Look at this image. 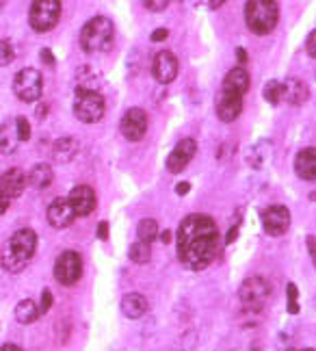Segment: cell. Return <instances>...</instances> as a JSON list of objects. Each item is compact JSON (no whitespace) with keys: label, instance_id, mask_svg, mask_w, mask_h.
<instances>
[{"label":"cell","instance_id":"cell-1","mask_svg":"<svg viewBox=\"0 0 316 351\" xmlns=\"http://www.w3.org/2000/svg\"><path fill=\"white\" fill-rule=\"evenodd\" d=\"M175 245L180 263L191 271H202L217 258L219 252V228L215 219L199 213L189 215L178 226Z\"/></svg>","mask_w":316,"mask_h":351},{"label":"cell","instance_id":"cell-2","mask_svg":"<svg viewBox=\"0 0 316 351\" xmlns=\"http://www.w3.org/2000/svg\"><path fill=\"white\" fill-rule=\"evenodd\" d=\"M37 250V234L29 228H22L16 234H11L0 252V265L9 274H20L22 269L33 261Z\"/></svg>","mask_w":316,"mask_h":351},{"label":"cell","instance_id":"cell-3","mask_svg":"<svg viewBox=\"0 0 316 351\" xmlns=\"http://www.w3.org/2000/svg\"><path fill=\"white\" fill-rule=\"evenodd\" d=\"M115 42V26L108 18H91L80 31V48L87 55H98V52H108Z\"/></svg>","mask_w":316,"mask_h":351},{"label":"cell","instance_id":"cell-4","mask_svg":"<svg viewBox=\"0 0 316 351\" xmlns=\"http://www.w3.org/2000/svg\"><path fill=\"white\" fill-rule=\"evenodd\" d=\"M280 9L271 0H250L245 5V22L256 35H269L278 26Z\"/></svg>","mask_w":316,"mask_h":351},{"label":"cell","instance_id":"cell-5","mask_svg":"<svg viewBox=\"0 0 316 351\" xmlns=\"http://www.w3.org/2000/svg\"><path fill=\"white\" fill-rule=\"evenodd\" d=\"M106 104L98 89H76L74 98V115L85 124H95L104 117Z\"/></svg>","mask_w":316,"mask_h":351},{"label":"cell","instance_id":"cell-6","mask_svg":"<svg viewBox=\"0 0 316 351\" xmlns=\"http://www.w3.org/2000/svg\"><path fill=\"white\" fill-rule=\"evenodd\" d=\"M61 18V3L59 0H35L29 11V22L33 31L48 33L57 26Z\"/></svg>","mask_w":316,"mask_h":351},{"label":"cell","instance_id":"cell-7","mask_svg":"<svg viewBox=\"0 0 316 351\" xmlns=\"http://www.w3.org/2000/svg\"><path fill=\"white\" fill-rule=\"evenodd\" d=\"M13 93L22 102H37L44 93V76L35 67H24L13 78Z\"/></svg>","mask_w":316,"mask_h":351},{"label":"cell","instance_id":"cell-8","mask_svg":"<svg viewBox=\"0 0 316 351\" xmlns=\"http://www.w3.org/2000/svg\"><path fill=\"white\" fill-rule=\"evenodd\" d=\"M269 295H271V285L260 276L247 278L239 291V297H241L245 310H263L269 300Z\"/></svg>","mask_w":316,"mask_h":351},{"label":"cell","instance_id":"cell-9","mask_svg":"<svg viewBox=\"0 0 316 351\" xmlns=\"http://www.w3.org/2000/svg\"><path fill=\"white\" fill-rule=\"evenodd\" d=\"M82 276V258L80 254L74 250H65L57 263H54V278L57 282H61L63 287H72L80 280Z\"/></svg>","mask_w":316,"mask_h":351},{"label":"cell","instance_id":"cell-10","mask_svg":"<svg viewBox=\"0 0 316 351\" xmlns=\"http://www.w3.org/2000/svg\"><path fill=\"white\" fill-rule=\"evenodd\" d=\"M119 130L128 141H141L147 132V113L143 109H139V106L128 109L121 117Z\"/></svg>","mask_w":316,"mask_h":351},{"label":"cell","instance_id":"cell-11","mask_svg":"<svg viewBox=\"0 0 316 351\" xmlns=\"http://www.w3.org/2000/svg\"><path fill=\"white\" fill-rule=\"evenodd\" d=\"M263 228L269 237H282L291 228V210L282 204L269 206L263 210Z\"/></svg>","mask_w":316,"mask_h":351},{"label":"cell","instance_id":"cell-12","mask_svg":"<svg viewBox=\"0 0 316 351\" xmlns=\"http://www.w3.org/2000/svg\"><path fill=\"white\" fill-rule=\"evenodd\" d=\"M195 152H197V141L195 139H182V141H178V145L173 147L169 158H167V169L171 173H180L191 163V158L195 156Z\"/></svg>","mask_w":316,"mask_h":351},{"label":"cell","instance_id":"cell-13","mask_svg":"<svg viewBox=\"0 0 316 351\" xmlns=\"http://www.w3.org/2000/svg\"><path fill=\"white\" fill-rule=\"evenodd\" d=\"M217 117L230 124V121L239 119L241 111H243V96H236V93H230V91H219L217 96Z\"/></svg>","mask_w":316,"mask_h":351},{"label":"cell","instance_id":"cell-14","mask_svg":"<svg viewBox=\"0 0 316 351\" xmlns=\"http://www.w3.org/2000/svg\"><path fill=\"white\" fill-rule=\"evenodd\" d=\"M152 74L160 85L171 83V80L178 76V59H175L173 52H169V50L158 52V55L154 57V63H152Z\"/></svg>","mask_w":316,"mask_h":351},{"label":"cell","instance_id":"cell-15","mask_svg":"<svg viewBox=\"0 0 316 351\" xmlns=\"http://www.w3.org/2000/svg\"><path fill=\"white\" fill-rule=\"evenodd\" d=\"M67 202H70V206H72L76 217H87V215L93 213V208H95V193H93L91 186L78 184V186L72 189V193H70V197H67Z\"/></svg>","mask_w":316,"mask_h":351},{"label":"cell","instance_id":"cell-16","mask_svg":"<svg viewBox=\"0 0 316 351\" xmlns=\"http://www.w3.org/2000/svg\"><path fill=\"white\" fill-rule=\"evenodd\" d=\"M76 219V215L70 206V202H67V197H57V199H52L50 202V206H48V221L52 228H67V226H72Z\"/></svg>","mask_w":316,"mask_h":351},{"label":"cell","instance_id":"cell-17","mask_svg":"<svg viewBox=\"0 0 316 351\" xmlns=\"http://www.w3.org/2000/svg\"><path fill=\"white\" fill-rule=\"evenodd\" d=\"M26 186V173L22 169H9L5 171L3 176H0V193H3L5 197L13 199V197H20L22 191Z\"/></svg>","mask_w":316,"mask_h":351},{"label":"cell","instance_id":"cell-18","mask_svg":"<svg viewBox=\"0 0 316 351\" xmlns=\"http://www.w3.org/2000/svg\"><path fill=\"white\" fill-rule=\"evenodd\" d=\"M282 100L288 104H304L308 100V85L301 78H286L282 80Z\"/></svg>","mask_w":316,"mask_h":351},{"label":"cell","instance_id":"cell-19","mask_svg":"<svg viewBox=\"0 0 316 351\" xmlns=\"http://www.w3.org/2000/svg\"><path fill=\"white\" fill-rule=\"evenodd\" d=\"M221 89L236 93V96H243V93L250 89V72H247L245 67H232L223 78Z\"/></svg>","mask_w":316,"mask_h":351},{"label":"cell","instance_id":"cell-20","mask_svg":"<svg viewBox=\"0 0 316 351\" xmlns=\"http://www.w3.org/2000/svg\"><path fill=\"white\" fill-rule=\"evenodd\" d=\"M295 171L301 180H314L316 178V150L314 147H306L301 150L295 158Z\"/></svg>","mask_w":316,"mask_h":351},{"label":"cell","instance_id":"cell-21","mask_svg":"<svg viewBox=\"0 0 316 351\" xmlns=\"http://www.w3.org/2000/svg\"><path fill=\"white\" fill-rule=\"evenodd\" d=\"M147 308L149 304L141 293H128V295H123V300H121V313L128 319L143 317L147 313Z\"/></svg>","mask_w":316,"mask_h":351},{"label":"cell","instance_id":"cell-22","mask_svg":"<svg viewBox=\"0 0 316 351\" xmlns=\"http://www.w3.org/2000/svg\"><path fill=\"white\" fill-rule=\"evenodd\" d=\"M54 180V173H52V167L46 165V163H37L31 167L29 176H26V182H29L33 189H37V191H44V189H48Z\"/></svg>","mask_w":316,"mask_h":351},{"label":"cell","instance_id":"cell-23","mask_svg":"<svg viewBox=\"0 0 316 351\" xmlns=\"http://www.w3.org/2000/svg\"><path fill=\"white\" fill-rule=\"evenodd\" d=\"M78 150H80V143L74 137H63L59 141H54L52 154H54V160H59V163H70L78 154Z\"/></svg>","mask_w":316,"mask_h":351},{"label":"cell","instance_id":"cell-24","mask_svg":"<svg viewBox=\"0 0 316 351\" xmlns=\"http://www.w3.org/2000/svg\"><path fill=\"white\" fill-rule=\"evenodd\" d=\"M20 139L16 134V126L5 121V124H0V154H13L16 152Z\"/></svg>","mask_w":316,"mask_h":351},{"label":"cell","instance_id":"cell-25","mask_svg":"<svg viewBox=\"0 0 316 351\" xmlns=\"http://www.w3.org/2000/svg\"><path fill=\"white\" fill-rule=\"evenodd\" d=\"M39 317V308L33 300H22L18 306H16V319L22 323V326H31L35 323Z\"/></svg>","mask_w":316,"mask_h":351},{"label":"cell","instance_id":"cell-26","mask_svg":"<svg viewBox=\"0 0 316 351\" xmlns=\"http://www.w3.org/2000/svg\"><path fill=\"white\" fill-rule=\"evenodd\" d=\"M136 234H139V241L152 243L158 237V223L154 219H141L136 226Z\"/></svg>","mask_w":316,"mask_h":351},{"label":"cell","instance_id":"cell-27","mask_svg":"<svg viewBox=\"0 0 316 351\" xmlns=\"http://www.w3.org/2000/svg\"><path fill=\"white\" fill-rule=\"evenodd\" d=\"M149 258H152V247H149V243L136 241L134 245L130 247V261L145 265V263H149Z\"/></svg>","mask_w":316,"mask_h":351},{"label":"cell","instance_id":"cell-28","mask_svg":"<svg viewBox=\"0 0 316 351\" xmlns=\"http://www.w3.org/2000/svg\"><path fill=\"white\" fill-rule=\"evenodd\" d=\"M263 96H265V100L271 102V104L282 102V80H269V83L265 85Z\"/></svg>","mask_w":316,"mask_h":351},{"label":"cell","instance_id":"cell-29","mask_svg":"<svg viewBox=\"0 0 316 351\" xmlns=\"http://www.w3.org/2000/svg\"><path fill=\"white\" fill-rule=\"evenodd\" d=\"M286 297H288V304H286L288 313L297 315L299 313V291H297V285H293V282L286 287Z\"/></svg>","mask_w":316,"mask_h":351},{"label":"cell","instance_id":"cell-30","mask_svg":"<svg viewBox=\"0 0 316 351\" xmlns=\"http://www.w3.org/2000/svg\"><path fill=\"white\" fill-rule=\"evenodd\" d=\"M13 57H16V50H13L11 42H7V39H0V67H5L13 61Z\"/></svg>","mask_w":316,"mask_h":351},{"label":"cell","instance_id":"cell-31","mask_svg":"<svg viewBox=\"0 0 316 351\" xmlns=\"http://www.w3.org/2000/svg\"><path fill=\"white\" fill-rule=\"evenodd\" d=\"M16 134L20 141H29L31 139V124L26 117H18L16 119Z\"/></svg>","mask_w":316,"mask_h":351},{"label":"cell","instance_id":"cell-32","mask_svg":"<svg viewBox=\"0 0 316 351\" xmlns=\"http://www.w3.org/2000/svg\"><path fill=\"white\" fill-rule=\"evenodd\" d=\"M52 308V291H44L41 293V306H39V313H48V310Z\"/></svg>","mask_w":316,"mask_h":351},{"label":"cell","instance_id":"cell-33","mask_svg":"<svg viewBox=\"0 0 316 351\" xmlns=\"http://www.w3.org/2000/svg\"><path fill=\"white\" fill-rule=\"evenodd\" d=\"M149 11H162V9H167V0H147V3H143Z\"/></svg>","mask_w":316,"mask_h":351},{"label":"cell","instance_id":"cell-34","mask_svg":"<svg viewBox=\"0 0 316 351\" xmlns=\"http://www.w3.org/2000/svg\"><path fill=\"white\" fill-rule=\"evenodd\" d=\"M95 234H98L100 241H106V239H108V221H100V223H98V230H95Z\"/></svg>","mask_w":316,"mask_h":351},{"label":"cell","instance_id":"cell-35","mask_svg":"<svg viewBox=\"0 0 316 351\" xmlns=\"http://www.w3.org/2000/svg\"><path fill=\"white\" fill-rule=\"evenodd\" d=\"M316 33L314 31H310V35H308V55L310 57H316Z\"/></svg>","mask_w":316,"mask_h":351},{"label":"cell","instance_id":"cell-36","mask_svg":"<svg viewBox=\"0 0 316 351\" xmlns=\"http://www.w3.org/2000/svg\"><path fill=\"white\" fill-rule=\"evenodd\" d=\"M169 37V31L167 29H158L152 33V42H162V39H167Z\"/></svg>","mask_w":316,"mask_h":351},{"label":"cell","instance_id":"cell-37","mask_svg":"<svg viewBox=\"0 0 316 351\" xmlns=\"http://www.w3.org/2000/svg\"><path fill=\"white\" fill-rule=\"evenodd\" d=\"M189 191H191V184L189 182H178L175 184V193L178 195H186Z\"/></svg>","mask_w":316,"mask_h":351},{"label":"cell","instance_id":"cell-38","mask_svg":"<svg viewBox=\"0 0 316 351\" xmlns=\"http://www.w3.org/2000/svg\"><path fill=\"white\" fill-rule=\"evenodd\" d=\"M236 59L241 65H245L247 61H250V57H247V50L245 48H236Z\"/></svg>","mask_w":316,"mask_h":351},{"label":"cell","instance_id":"cell-39","mask_svg":"<svg viewBox=\"0 0 316 351\" xmlns=\"http://www.w3.org/2000/svg\"><path fill=\"white\" fill-rule=\"evenodd\" d=\"M9 204H11V199H9V197H5L3 193H0V215H5V213H7Z\"/></svg>","mask_w":316,"mask_h":351},{"label":"cell","instance_id":"cell-40","mask_svg":"<svg viewBox=\"0 0 316 351\" xmlns=\"http://www.w3.org/2000/svg\"><path fill=\"white\" fill-rule=\"evenodd\" d=\"M41 59H44L48 65H54V57H52V52L48 50V48H44V50H41Z\"/></svg>","mask_w":316,"mask_h":351},{"label":"cell","instance_id":"cell-41","mask_svg":"<svg viewBox=\"0 0 316 351\" xmlns=\"http://www.w3.org/2000/svg\"><path fill=\"white\" fill-rule=\"evenodd\" d=\"M239 237V226L236 228H230V232H228V239H226V243L230 245V243H234V239Z\"/></svg>","mask_w":316,"mask_h":351},{"label":"cell","instance_id":"cell-42","mask_svg":"<svg viewBox=\"0 0 316 351\" xmlns=\"http://www.w3.org/2000/svg\"><path fill=\"white\" fill-rule=\"evenodd\" d=\"M158 234H160V241L165 243V245H167V243L171 241V232H169V230H165V232H158Z\"/></svg>","mask_w":316,"mask_h":351},{"label":"cell","instance_id":"cell-43","mask_svg":"<svg viewBox=\"0 0 316 351\" xmlns=\"http://www.w3.org/2000/svg\"><path fill=\"white\" fill-rule=\"evenodd\" d=\"M0 351H24V349H20L18 345H3V347H0Z\"/></svg>","mask_w":316,"mask_h":351},{"label":"cell","instance_id":"cell-44","mask_svg":"<svg viewBox=\"0 0 316 351\" xmlns=\"http://www.w3.org/2000/svg\"><path fill=\"white\" fill-rule=\"evenodd\" d=\"M44 115H48V106H44V104H41L39 109H37V117L41 119V117H44Z\"/></svg>","mask_w":316,"mask_h":351},{"label":"cell","instance_id":"cell-45","mask_svg":"<svg viewBox=\"0 0 316 351\" xmlns=\"http://www.w3.org/2000/svg\"><path fill=\"white\" fill-rule=\"evenodd\" d=\"M308 250H310V256L314 258V237H308Z\"/></svg>","mask_w":316,"mask_h":351},{"label":"cell","instance_id":"cell-46","mask_svg":"<svg viewBox=\"0 0 316 351\" xmlns=\"http://www.w3.org/2000/svg\"><path fill=\"white\" fill-rule=\"evenodd\" d=\"M293 351H314L312 347H308V349H293Z\"/></svg>","mask_w":316,"mask_h":351}]
</instances>
